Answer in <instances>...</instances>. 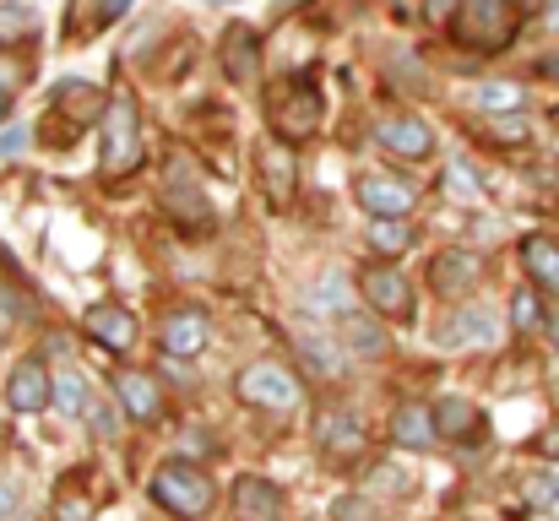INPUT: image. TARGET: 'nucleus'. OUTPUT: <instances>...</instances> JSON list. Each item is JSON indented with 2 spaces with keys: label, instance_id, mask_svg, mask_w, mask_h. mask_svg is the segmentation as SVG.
I'll list each match as a JSON object with an SVG mask.
<instances>
[{
  "label": "nucleus",
  "instance_id": "nucleus-1",
  "mask_svg": "<svg viewBox=\"0 0 559 521\" xmlns=\"http://www.w3.org/2000/svg\"><path fill=\"white\" fill-rule=\"evenodd\" d=\"M153 500L169 511V517H180V521H195V517H206L212 511V478H206V467H195L190 457H169L158 473H153Z\"/></svg>",
  "mask_w": 559,
  "mask_h": 521
},
{
  "label": "nucleus",
  "instance_id": "nucleus-2",
  "mask_svg": "<svg viewBox=\"0 0 559 521\" xmlns=\"http://www.w3.org/2000/svg\"><path fill=\"white\" fill-rule=\"evenodd\" d=\"M456 38L478 55H500L516 38V5L511 0H456Z\"/></svg>",
  "mask_w": 559,
  "mask_h": 521
},
{
  "label": "nucleus",
  "instance_id": "nucleus-3",
  "mask_svg": "<svg viewBox=\"0 0 559 521\" xmlns=\"http://www.w3.org/2000/svg\"><path fill=\"white\" fill-rule=\"evenodd\" d=\"M98 164H104V174H131L142 164V120H136V98H126V93L104 109Z\"/></svg>",
  "mask_w": 559,
  "mask_h": 521
},
{
  "label": "nucleus",
  "instance_id": "nucleus-4",
  "mask_svg": "<svg viewBox=\"0 0 559 521\" xmlns=\"http://www.w3.org/2000/svg\"><path fill=\"white\" fill-rule=\"evenodd\" d=\"M266 115H272V131L277 137H310L321 131V93L310 76H288L272 98H266Z\"/></svg>",
  "mask_w": 559,
  "mask_h": 521
},
{
  "label": "nucleus",
  "instance_id": "nucleus-5",
  "mask_svg": "<svg viewBox=\"0 0 559 521\" xmlns=\"http://www.w3.org/2000/svg\"><path fill=\"white\" fill-rule=\"evenodd\" d=\"M239 396L250 402V407H266V413H294L299 407V380L283 369V364H250L245 375H239Z\"/></svg>",
  "mask_w": 559,
  "mask_h": 521
},
{
  "label": "nucleus",
  "instance_id": "nucleus-6",
  "mask_svg": "<svg viewBox=\"0 0 559 521\" xmlns=\"http://www.w3.org/2000/svg\"><path fill=\"white\" fill-rule=\"evenodd\" d=\"M359 294H365V305H370L374 316H391V321H407L413 316V283L396 272V267H365L359 272Z\"/></svg>",
  "mask_w": 559,
  "mask_h": 521
},
{
  "label": "nucleus",
  "instance_id": "nucleus-7",
  "mask_svg": "<svg viewBox=\"0 0 559 521\" xmlns=\"http://www.w3.org/2000/svg\"><path fill=\"white\" fill-rule=\"evenodd\" d=\"M435 343L440 347H495L500 343V316H495L489 305H456V310L440 321Z\"/></svg>",
  "mask_w": 559,
  "mask_h": 521
},
{
  "label": "nucleus",
  "instance_id": "nucleus-8",
  "mask_svg": "<svg viewBox=\"0 0 559 521\" xmlns=\"http://www.w3.org/2000/svg\"><path fill=\"white\" fill-rule=\"evenodd\" d=\"M354 196H359V206L370 217H407L413 201H418V190L407 179H391V174H359L354 179Z\"/></svg>",
  "mask_w": 559,
  "mask_h": 521
},
{
  "label": "nucleus",
  "instance_id": "nucleus-9",
  "mask_svg": "<svg viewBox=\"0 0 559 521\" xmlns=\"http://www.w3.org/2000/svg\"><path fill=\"white\" fill-rule=\"evenodd\" d=\"M374 142H380L391 158H407V164H418V158L435 153V131H429L424 120H413V115H385V120L374 126Z\"/></svg>",
  "mask_w": 559,
  "mask_h": 521
},
{
  "label": "nucleus",
  "instance_id": "nucleus-10",
  "mask_svg": "<svg viewBox=\"0 0 559 521\" xmlns=\"http://www.w3.org/2000/svg\"><path fill=\"white\" fill-rule=\"evenodd\" d=\"M82 332L98 347H109V353H131L136 338H142V327H136V316H131L126 305H93V310L82 316Z\"/></svg>",
  "mask_w": 559,
  "mask_h": 521
},
{
  "label": "nucleus",
  "instance_id": "nucleus-11",
  "mask_svg": "<svg viewBox=\"0 0 559 521\" xmlns=\"http://www.w3.org/2000/svg\"><path fill=\"white\" fill-rule=\"evenodd\" d=\"M206 332H212L206 310H201V305H180V310L164 316L158 343H164V353H175V358H195V353L206 347Z\"/></svg>",
  "mask_w": 559,
  "mask_h": 521
},
{
  "label": "nucleus",
  "instance_id": "nucleus-12",
  "mask_svg": "<svg viewBox=\"0 0 559 521\" xmlns=\"http://www.w3.org/2000/svg\"><path fill=\"white\" fill-rule=\"evenodd\" d=\"M283 489L272 484V478H261V473H245L239 484H234V517L239 521H283Z\"/></svg>",
  "mask_w": 559,
  "mask_h": 521
},
{
  "label": "nucleus",
  "instance_id": "nucleus-13",
  "mask_svg": "<svg viewBox=\"0 0 559 521\" xmlns=\"http://www.w3.org/2000/svg\"><path fill=\"white\" fill-rule=\"evenodd\" d=\"M5 402H11V413H44L49 407V369H44V358H22L5 375Z\"/></svg>",
  "mask_w": 559,
  "mask_h": 521
},
{
  "label": "nucleus",
  "instance_id": "nucleus-14",
  "mask_svg": "<svg viewBox=\"0 0 559 521\" xmlns=\"http://www.w3.org/2000/svg\"><path fill=\"white\" fill-rule=\"evenodd\" d=\"M115 402H120L136 424H153V418L164 413V391H158V380H153L147 369H120V375H115Z\"/></svg>",
  "mask_w": 559,
  "mask_h": 521
},
{
  "label": "nucleus",
  "instance_id": "nucleus-15",
  "mask_svg": "<svg viewBox=\"0 0 559 521\" xmlns=\"http://www.w3.org/2000/svg\"><path fill=\"white\" fill-rule=\"evenodd\" d=\"M223 71H228V82H239V87L255 82V71H261V38H255V27L234 22V27L223 33Z\"/></svg>",
  "mask_w": 559,
  "mask_h": 521
},
{
  "label": "nucleus",
  "instance_id": "nucleus-16",
  "mask_svg": "<svg viewBox=\"0 0 559 521\" xmlns=\"http://www.w3.org/2000/svg\"><path fill=\"white\" fill-rule=\"evenodd\" d=\"M316 435H321V451L337 457V462H354V457L365 451V429H359V418L343 413V407H326V413L316 418Z\"/></svg>",
  "mask_w": 559,
  "mask_h": 521
},
{
  "label": "nucleus",
  "instance_id": "nucleus-17",
  "mask_svg": "<svg viewBox=\"0 0 559 521\" xmlns=\"http://www.w3.org/2000/svg\"><path fill=\"white\" fill-rule=\"evenodd\" d=\"M299 305H305V316H316V321H337V316H348V310H354V299H348V277H343V272H321V277L299 294Z\"/></svg>",
  "mask_w": 559,
  "mask_h": 521
},
{
  "label": "nucleus",
  "instance_id": "nucleus-18",
  "mask_svg": "<svg viewBox=\"0 0 559 521\" xmlns=\"http://www.w3.org/2000/svg\"><path fill=\"white\" fill-rule=\"evenodd\" d=\"M391 440L396 446H407V451H429L440 435H435V413L424 407V402H402L396 413H391Z\"/></svg>",
  "mask_w": 559,
  "mask_h": 521
},
{
  "label": "nucleus",
  "instance_id": "nucleus-19",
  "mask_svg": "<svg viewBox=\"0 0 559 521\" xmlns=\"http://www.w3.org/2000/svg\"><path fill=\"white\" fill-rule=\"evenodd\" d=\"M522 267H527V277H533L538 288L559 294V239L527 234V239H522Z\"/></svg>",
  "mask_w": 559,
  "mask_h": 521
},
{
  "label": "nucleus",
  "instance_id": "nucleus-20",
  "mask_svg": "<svg viewBox=\"0 0 559 521\" xmlns=\"http://www.w3.org/2000/svg\"><path fill=\"white\" fill-rule=\"evenodd\" d=\"M164 206L186 223V228H201V223H212V206H206V196H195V179L186 169L175 174L169 185H164Z\"/></svg>",
  "mask_w": 559,
  "mask_h": 521
},
{
  "label": "nucleus",
  "instance_id": "nucleus-21",
  "mask_svg": "<svg viewBox=\"0 0 559 521\" xmlns=\"http://www.w3.org/2000/svg\"><path fill=\"white\" fill-rule=\"evenodd\" d=\"M49 402L66 413V418H87V407H93V391H87V375L82 369H60V375H49Z\"/></svg>",
  "mask_w": 559,
  "mask_h": 521
},
{
  "label": "nucleus",
  "instance_id": "nucleus-22",
  "mask_svg": "<svg viewBox=\"0 0 559 521\" xmlns=\"http://www.w3.org/2000/svg\"><path fill=\"white\" fill-rule=\"evenodd\" d=\"M261 174H266V196L283 206V201L294 196V153H288L283 142H266V147H261Z\"/></svg>",
  "mask_w": 559,
  "mask_h": 521
},
{
  "label": "nucleus",
  "instance_id": "nucleus-23",
  "mask_svg": "<svg viewBox=\"0 0 559 521\" xmlns=\"http://www.w3.org/2000/svg\"><path fill=\"white\" fill-rule=\"evenodd\" d=\"M429 413H435V435H440V440H467V429L478 424L473 402H462V396H440Z\"/></svg>",
  "mask_w": 559,
  "mask_h": 521
},
{
  "label": "nucleus",
  "instance_id": "nucleus-24",
  "mask_svg": "<svg viewBox=\"0 0 559 521\" xmlns=\"http://www.w3.org/2000/svg\"><path fill=\"white\" fill-rule=\"evenodd\" d=\"M473 104H478L484 115H522V109H527V87H516V82H484V87L473 93Z\"/></svg>",
  "mask_w": 559,
  "mask_h": 521
},
{
  "label": "nucleus",
  "instance_id": "nucleus-25",
  "mask_svg": "<svg viewBox=\"0 0 559 521\" xmlns=\"http://www.w3.org/2000/svg\"><path fill=\"white\" fill-rule=\"evenodd\" d=\"M337 332H343V343L354 347V353H359V358H380V353H385V332H380V327H374L370 316H354V310H348V316H343V327H337Z\"/></svg>",
  "mask_w": 559,
  "mask_h": 521
},
{
  "label": "nucleus",
  "instance_id": "nucleus-26",
  "mask_svg": "<svg viewBox=\"0 0 559 521\" xmlns=\"http://www.w3.org/2000/svg\"><path fill=\"white\" fill-rule=\"evenodd\" d=\"M473 277H478V261L462 256V250H451V256L435 261V288H440V294H467Z\"/></svg>",
  "mask_w": 559,
  "mask_h": 521
},
{
  "label": "nucleus",
  "instance_id": "nucleus-27",
  "mask_svg": "<svg viewBox=\"0 0 559 521\" xmlns=\"http://www.w3.org/2000/svg\"><path fill=\"white\" fill-rule=\"evenodd\" d=\"M370 245L380 250V256H402V250L413 245L407 217H374V223H370Z\"/></svg>",
  "mask_w": 559,
  "mask_h": 521
},
{
  "label": "nucleus",
  "instance_id": "nucleus-28",
  "mask_svg": "<svg viewBox=\"0 0 559 521\" xmlns=\"http://www.w3.org/2000/svg\"><path fill=\"white\" fill-rule=\"evenodd\" d=\"M299 358H305V364H316L321 375H337V369H343V353L326 343V338H316V332H305V338H299Z\"/></svg>",
  "mask_w": 559,
  "mask_h": 521
},
{
  "label": "nucleus",
  "instance_id": "nucleus-29",
  "mask_svg": "<svg viewBox=\"0 0 559 521\" xmlns=\"http://www.w3.org/2000/svg\"><path fill=\"white\" fill-rule=\"evenodd\" d=\"M527 495H533V511H544V517H559V467L538 473Z\"/></svg>",
  "mask_w": 559,
  "mask_h": 521
},
{
  "label": "nucleus",
  "instance_id": "nucleus-30",
  "mask_svg": "<svg viewBox=\"0 0 559 521\" xmlns=\"http://www.w3.org/2000/svg\"><path fill=\"white\" fill-rule=\"evenodd\" d=\"M538 321H544L538 294H533V288H516V294H511V327H516V332H533Z\"/></svg>",
  "mask_w": 559,
  "mask_h": 521
},
{
  "label": "nucleus",
  "instance_id": "nucleus-31",
  "mask_svg": "<svg viewBox=\"0 0 559 521\" xmlns=\"http://www.w3.org/2000/svg\"><path fill=\"white\" fill-rule=\"evenodd\" d=\"M489 131H495L500 142H527V137H533V120H527V109H522V115H495Z\"/></svg>",
  "mask_w": 559,
  "mask_h": 521
},
{
  "label": "nucleus",
  "instance_id": "nucleus-32",
  "mask_svg": "<svg viewBox=\"0 0 559 521\" xmlns=\"http://www.w3.org/2000/svg\"><path fill=\"white\" fill-rule=\"evenodd\" d=\"M332 521H380V517H374L370 500H359V495H343V500H332Z\"/></svg>",
  "mask_w": 559,
  "mask_h": 521
},
{
  "label": "nucleus",
  "instance_id": "nucleus-33",
  "mask_svg": "<svg viewBox=\"0 0 559 521\" xmlns=\"http://www.w3.org/2000/svg\"><path fill=\"white\" fill-rule=\"evenodd\" d=\"M451 179H445V190H451V196H467V201H473V196H478V174L467 169V164H451Z\"/></svg>",
  "mask_w": 559,
  "mask_h": 521
},
{
  "label": "nucleus",
  "instance_id": "nucleus-34",
  "mask_svg": "<svg viewBox=\"0 0 559 521\" xmlns=\"http://www.w3.org/2000/svg\"><path fill=\"white\" fill-rule=\"evenodd\" d=\"M87 5H93V22L87 27H109V22H120L131 11V0H87Z\"/></svg>",
  "mask_w": 559,
  "mask_h": 521
},
{
  "label": "nucleus",
  "instance_id": "nucleus-35",
  "mask_svg": "<svg viewBox=\"0 0 559 521\" xmlns=\"http://www.w3.org/2000/svg\"><path fill=\"white\" fill-rule=\"evenodd\" d=\"M22 27H33V11L27 5H0V44H5V33H22Z\"/></svg>",
  "mask_w": 559,
  "mask_h": 521
},
{
  "label": "nucleus",
  "instance_id": "nucleus-36",
  "mask_svg": "<svg viewBox=\"0 0 559 521\" xmlns=\"http://www.w3.org/2000/svg\"><path fill=\"white\" fill-rule=\"evenodd\" d=\"M55 517H60V521H87V517H93V506H87V500H76V495L66 489V495L55 500Z\"/></svg>",
  "mask_w": 559,
  "mask_h": 521
},
{
  "label": "nucleus",
  "instance_id": "nucleus-37",
  "mask_svg": "<svg viewBox=\"0 0 559 521\" xmlns=\"http://www.w3.org/2000/svg\"><path fill=\"white\" fill-rule=\"evenodd\" d=\"M11 511H16V478L0 473V521H11Z\"/></svg>",
  "mask_w": 559,
  "mask_h": 521
},
{
  "label": "nucleus",
  "instance_id": "nucleus-38",
  "mask_svg": "<svg viewBox=\"0 0 559 521\" xmlns=\"http://www.w3.org/2000/svg\"><path fill=\"white\" fill-rule=\"evenodd\" d=\"M22 147H27V131H22V126H11V131L0 137V158H11V153H22Z\"/></svg>",
  "mask_w": 559,
  "mask_h": 521
},
{
  "label": "nucleus",
  "instance_id": "nucleus-39",
  "mask_svg": "<svg viewBox=\"0 0 559 521\" xmlns=\"http://www.w3.org/2000/svg\"><path fill=\"white\" fill-rule=\"evenodd\" d=\"M11 321H22V310H16V299H11V294L0 288V332H5Z\"/></svg>",
  "mask_w": 559,
  "mask_h": 521
},
{
  "label": "nucleus",
  "instance_id": "nucleus-40",
  "mask_svg": "<svg viewBox=\"0 0 559 521\" xmlns=\"http://www.w3.org/2000/svg\"><path fill=\"white\" fill-rule=\"evenodd\" d=\"M451 11V0H429V16H445Z\"/></svg>",
  "mask_w": 559,
  "mask_h": 521
},
{
  "label": "nucleus",
  "instance_id": "nucleus-41",
  "mask_svg": "<svg viewBox=\"0 0 559 521\" xmlns=\"http://www.w3.org/2000/svg\"><path fill=\"white\" fill-rule=\"evenodd\" d=\"M549 332H555V347H559V310H555V316H549Z\"/></svg>",
  "mask_w": 559,
  "mask_h": 521
},
{
  "label": "nucleus",
  "instance_id": "nucleus-42",
  "mask_svg": "<svg viewBox=\"0 0 559 521\" xmlns=\"http://www.w3.org/2000/svg\"><path fill=\"white\" fill-rule=\"evenodd\" d=\"M549 22H555V27H559V5H549Z\"/></svg>",
  "mask_w": 559,
  "mask_h": 521
},
{
  "label": "nucleus",
  "instance_id": "nucleus-43",
  "mask_svg": "<svg viewBox=\"0 0 559 521\" xmlns=\"http://www.w3.org/2000/svg\"><path fill=\"white\" fill-rule=\"evenodd\" d=\"M396 5H407V0H396Z\"/></svg>",
  "mask_w": 559,
  "mask_h": 521
},
{
  "label": "nucleus",
  "instance_id": "nucleus-44",
  "mask_svg": "<svg viewBox=\"0 0 559 521\" xmlns=\"http://www.w3.org/2000/svg\"><path fill=\"white\" fill-rule=\"evenodd\" d=\"M11 521H22V517H11Z\"/></svg>",
  "mask_w": 559,
  "mask_h": 521
}]
</instances>
